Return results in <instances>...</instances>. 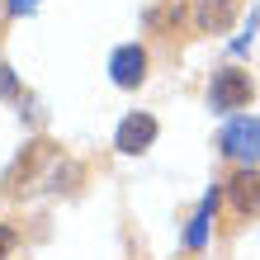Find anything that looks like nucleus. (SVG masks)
Segmentation results:
<instances>
[{
  "label": "nucleus",
  "mask_w": 260,
  "mask_h": 260,
  "mask_svg": "<svg viewBox=\"0 0 260 260\" xmlns=\"http://www.w3.org/2000/svg\"><path fill=\"white\" fill-rule=\"evenodd\" d=\"M34 5H38V0H10V14H28Z\"/></svg>",
  "instance_id": "obj_10"
},
{
  "label": "nucleus",
  "mask_w": 260,
  "mask_h": 260,
  "mask_svg": "<svg viewBox=\"0 0 260 260\" xmlns=\"http://www.w3.org/2000/svg\"><path fill=\"white\" fill-rule=\"evenodd\" d=\"M109 76H114V85H123V90L142 85V76H147V52L137 48V43L118 48V52L109 57Z\"/></svg>",
  "instance_id": "obj_4"
},
{
  "label": "nucleus",
  "mask_w": 260,
  "mask_h": 260,
  "mask_svg": "<svg viewBox=\"0 0 260 260\" xmlns=\"http://www.w3.org/2000/svg\"><path fill=\"white\" fill-rule=\"evenodd\" d=\"M208 104H213L218 114H232V109H241V104H251V76H246V71H237V67L213 71Z\"/></svg>",
  "instance_id": "obj_1"
},
{
  "label": "nucleus",
  "mask_w": 260,
  "mask_h": 260,
  "mask_svg": "<svg viewBox=\"0 0 260 260\" xmlns=\"http://www.w3.org/2000/svg\"><path fill=\"white\" fill-rule=\"evenodd\" d=\"M222 151L232 161L255 166L260 161V118H232V123L222 128Z\"/></svg>",
  "instance_id": "obj_2"
},
{
  "label": "nucleus",
  "mask_w": 260,
  "mask_h": 260,
  "mask_svg": "<svg viewBox=\"0 0 260 260\" xmlns=\"http://www.w3.org/2000/svg\"><path fill=\"white\" fill-rule=\"evenodd\" d=\"M19 95H24V85L14 81V71L5 62H0V100H19Z\"/></svg>",
  "instance_id": "obj_8"
},
{
  "label": "nucleus",
  "mask_w": 260,
  "mask_h": 260,
  "mask_svg": "<svg viewBox=\"0 0 260 260\" xmlns=\"http://www.w3.org/2000/svg\"><path fill=\"white\" fill-rule=\"evenodd\" d=\"M151 142H156V118L151 114H128L123 123H118L114 147L123 151V156H137V151H147Z\"/></svg>",
  "instance_id": "obj_3"
},
{
  "label": "nucleus",
  "mask_w": 260,
  "mask_h": 260,
  "mask_svg": "<svg viewBox=\"0 0 260 260\" xmlns=\"http://www.w3.org/2000/svg\"><path fill=\"white\" fill-rule=\"evenodd\" d=\"M14 251V232H10V227H0V260H5Z\"/></svg>",
  "instance_id": "obj_9"
},
{
  "label": "nucleus",
  "mask_w": 260,
  "mask_h": 260,
  "mask_svg": "<svg viewBox=\"0 0 260 260\" xmlns=\"http://www.w3.org/2000/svg\"><path fill=\"white\" fill-rule=\"evenodd\" d=\"M227 194H232V208H237V213H260V175H255V171L232 175Z\"/></svg>",
  "instance_id": "obj_6"
},
{
  "label": "nucleus",
  "mask_w": 260,
  "mask_h": 260,
  "mask_svg": "<svg viewBox=\"0 0 260 260\" xmlns=\"http://www.w3.org/2000/svg\"><path fill=\"white\" fill-rule=\"evenodd\" d=\"M213 213H218V194H208V199H204V208L194 213V222L185 227V246H189V251H199V246L208 241V222H213Z\"/></svg>",
  "instance_id": "obj_7"
},
{
  "label": "nucleus",
  "mask_w": 260,
  "mask_h": 260,
  "mask_svg": "<svg viewBox=\"0 0 260 260\" xmlns=\"http://www.w3.org/2000/svg\"><path fill=\"white\" fill-rule=\"evenodd\" d=\"M232 19H237V0H199V5H194L199 34H222Z\"/></svg>",
  "instance_id": "obj_5"
}]
</instances>
